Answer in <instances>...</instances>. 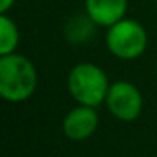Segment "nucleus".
I'll return each instance as SVG.
<instances>
[{"label": "nucleus", "instance_id": "0eeeda50", "mask_svg": "<svg viewBox=\"0 0 157 157\" xmlns=\"http://www.w3.org/2000/svg\"><path fill=\"white\" fill-rule=\"evenodd\" d=\"M95 25H96L95 21H93L88 14L75 15V17L66 24L64 36L69 42H73V44H81V42H86L93 37V34H95Z\"/></svg>", "mask_w": 157, "mask_h": 157}, {"label": "nucleus", "instance_id": "423d86ee", "mask_svg": "<svg viewBox=\"0 0 157 157\" xmlns=\"http://www.w3.org/2000/svg\"><path fill=\"white\" fill-rule=\"evenodd\" d=\"M127 0H86V14L96 25L112 27L125 17Z\"/></svg>", "mask_w": 157, "mask_h": 157}, {"label": "nucleus", "instance_id": "6e6552de", "mask_svg": "<svg viewBox=\"0 0 157 157\" xmlns=\"http://www.w3.org/2000/svg\"><path fill=\"white\" fill-rule=\"evenodd\" d=\"M19 44V31L10 17L0 15V54H12Z\"/></svg>", "mask_w": 157, "mask_h": 157}, {"label": "nucleus", "instance_id": "39448f33", "mask_svg": "<svg viewBox=\"0 0 157 157\" xmlns=\"http://www.w3.org/2000/svg\"><path fill=\"white\" fill-rule=\"evenodd\" d=\"M98 125V115H96L93 106H76L68 115L64 117L63 122V130L64 133L73 140H83L88 139L95 132Z\"/></svg>", "mask_w": 157, "mask_h": 157}, {"label": "nucleus", "instance_id": "f03ea898", "mask_svg": "<svg viewBox=\"0 0 157 157\" xmlns=\"http://www.w3.org/2000/svg\"><path fill=\"white\" fill-rule=\"evenodd\" d=\"M68 88L73 98L79 105L98 106L103 103L108 95V78L101 68L91 64V63H81L75 66L69 73Z\"/></svg>", "mask_w": 157, "mask_h": 157}, {"label": "nucleus", "instance_id": "f257e3e1", "mask_svg": "<svg viewBox=\"0 0 157 157\" xmlns=\"http://www.w3.org/2000/svg\"><path fill=\"white\" fill-rule=\"evenodd\" d=\"M37 75L25 56L5 54L0 59V95L9 101H24L34 93Z\"/></svg>", "mask_w": 157, "mask_h": 157}, {"label": "nucleus", "instance_id": "20e7f679", "mask_svg": "<svg viewBox=\"0 0 157 157\" xmlns=\"http://www.w3.org/2000/svg\"><path fill=\"white\" fill-rule=\"evenodd\" d=\"M106 106L120 120H135L142 110L140 91L128 81H117L110 86L106 95Z\"/></svg>", "mask_w": 157, "mask_h": 157}, {"label": "nucleus", "instance_id": "1a4fd4ad", "mask_svg": "<svg viewBox=\"0 0 157 157\" xmlns=\"http://www.w3.org/2000/svg\"><path fill=\"white\" fill-rule=\"evenodd\" d=\"M14 2H15V0H0V12L5 14V12L14 5Z\"/></svg>", "mask_w": 157, "mask_h": 157}, {"label": "nucleus", "instance_id": "7ed1b4c3", "mask_svg": "<svg viewBox=\"0 0 157 157\" xmlns=\"http://www.w3.org/2000/svg\"><path fill=\"white\" fill-rule=\"evenodd\" d=\"M106 48L120 59H135L147 48V32L139 22L122 19L106 32Z\"/></svg>", "mask_w": 157, "mask_h": 157}]
</instances>
